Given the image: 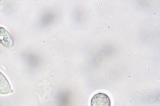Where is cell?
<instances>
[{
  "mask_svg": "<svg viewBox=\"0 0 160 106\" xmlns=\"http://www.w3.org/2000/svg\"><path fill=\"white\" fill-rule=\"evenodd\" d=\"M91 106H111V101L108 96L99 93L92 97L90 102Z\"/></svg>",
  "mask_w": 160,
  "mask_h": 106,
  "instance_id": "6da1fadb",
  "label": "cell"
},
{
  "mask_svg": "<svg viewBox=\"0 0 160 106\" xmlns=\"http://www.w3.org/2000/svg\"><path fill=\"white\" fill-rule=\"evenodd\" d=\"M13 91L8 79L0 71V94H8L12 93Z\"/></svg>",
  "mask_w": 160,
  "mask_h": 106,
  "instance_id": "7a4b0ae2",
  "label": "cell"
},
{
  "mask_svg": "<svg viewBox=\"0 0 160 106\" xmlns=\"http://www.w3.org/2000/svg\"><path fill=\"white\" fill-rule=\"evenodd\" d=\"M0 44L11 48L13 44V39L8 32L4 28L0 26Z\"/></svg>",
  "mask_w": 160,
  "mask_h": 106,
  "instance_id": "3957f363",
  "label": "cell"
}]
</instances>
